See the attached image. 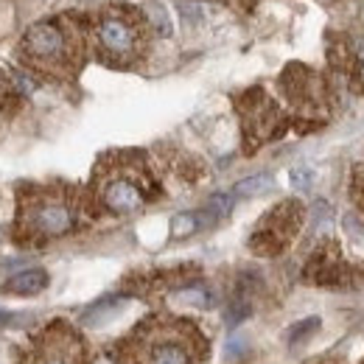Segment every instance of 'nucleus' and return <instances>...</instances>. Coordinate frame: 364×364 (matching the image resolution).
Masks as SVG:
<instances>
[{
  "label": "nucleus",
  "instance_id": "f257e3e1",
  "mask_svg": "<svg viewBox=\"0 0 364 364\" xmlns=\"http://www.w3.org/2000/svg\"><path fill=\"white\" fill-rule=\"evenodd\" d=\"M87 46V20L76 14H56L34 23L20 40V59L26 68L48 76H70L79 70Z\"/></svg>",
  "mask_w": 364,
  "mask_h": 364
},
{
  "label": "nucleus",
  "instance_id": "f03ea898",
  "mask_svg": "<svg viewBox=\"0 0 364 364\" xmlns=\"http://www.w3.org/2000/svg\"><path fill=\"white\" fill-rule=\"evenodd\" d=\"M157 193V182L151 177L143 154L124 151L109 154L95 166V196L104 210L115 216L137 213Z\"/></svg>",
  "mask_w": 364,
  "mask_h": 364
},
{
  "label": "nucleus",
  "instance_id": "7ed1b4c3",
  "mask_svg": "<svg viewBox=\"0 0 364 364\" xmlns=\"http://www.w3.org/2000/svg\"><path fill=\"white\" fill-rule=\"evenodd\" d=\"M205 342L193 325L149 319L124 342L121 364H196Z\"/></svg>",
  "mask_w": 364,
  "mask_h": 364
},
{
  "label": "nucleus",
  "instance_id": "20e7f679",
  "mask_svg": "<svg viewBox=\"0 0 364 364\" xmlns=\"http://www.w3.org/2000/svg\"><path fill=\"white\" fill-rule=\"evenodd\" d=\"M149 34H151V26L146 11L129 3L107 6L92 26L95 53L101 62L112 68H132L137 59H143Z\"/></svg>",
  "mask_w": 364,
  "mask_h": 364
},
{
  "label": "nucleus",
  "instance_id": "39448f33",
  "mask_svg": "<svg viewBox=\"0 0 364 364\" xmlns=\"http://www.w3.org/2000/svg\"><path fill=\"white\" fill-rule=\"evenodd\" d=\"M79 228V199L62 188H28L20 193L17 235L20 241H48Z\"/></svg>",
  "mask_w": 364,
  "mask_h": 364
},
{
  "label": "nucleus",
  "instance_id": "423d86ee",
  "mask_svg": "<svg viewBox=\"0 0 364 364\" xmlns=\"http://www.w3.org/2000/svg\"><path fill=\"white\" fill-rule=\"evenodd\" d=\"M300 219H303V208L297 202H280L277 208H272L267 213V219L258 225V230L252 232V241L250 247L258 252V255H277L300 228Z\"/></svg>",
  "mask_w": 364,
  "mask_h": 364
},
{
  "label": "nucleus",
  "instance_id": "0eeeda50",
  "mask_svg": "<svg viewBox=\"0 0 364 364\" xmlns=\"http://www.w3.org/2000/svg\"><path fill=\"white\" fill-rule=\"evenodd\" d=\"M31 364H85V348L68 325H48L31 350Z\"/></svg>",
  "mask_w": 364,
  "mask_h": 364
},
{
  "label": "nucleus",
  "instance_id": "6e6552de",
  "mask_svg": "<svg viewBox=\"0 0 364 364\" xmlns=\"http://www.w3.org/2000/svg\"><path fill=\"white\" fill-rule=\"evenodd\" d=\"M238 109L244 112V129L247 135L255 140H267V137H274V132L269 129L274 124V107L272 101L264 95L261 90H250L244 95V101H238Z\"/></svg>",
  "mask_w": 364,
  "mask_h": 364
},
{
  "label": "nucleus",
  "instance_id": "1a4fd4ad",
  "mask_svg": "<svg viewBox=\"0 0 364 364\" xmlns=\"http://www.w3.org/2000/svg\"><path fill=\"white\" fill-rule=\"evenodd\" d=\"M48 286V272L46 269H26V272L14 274L6 280L3 291L6 294H20V297H28V294H40Z\"/></svg>",
  "mask_w": 364,
  "mask_h": 364
},
{
  "label": "nucleus",
  "instance_id": "9d476101",
  "mask_svg": "<svg viewBox=\"0 0 364 364\" xmlns=\"http://www.w3.org/2000/svg\"><path fill=\"white\" fill-rule=\"evenodd\" d=\"M124 309V300L121 297H109V300H101V303H95L90 311L82 317L85 325H104L109 317H115L118 311Z\"/></svg>",
  "mask_w": 364,
  "mask_h": 364
},
{
  "label": "nucleus",
  "instance_id": "9b49d317",
  "mask_svg": "<svg viewBox=\"0 0 364 364\" xmlns=\"http://www.w3.org/2000/svg\"><path fill=\"white\" fill-rule=\"evenodd\" d=\"M272 185H274L272 174H255V177H247V180L235 182L232 196H258V193L269 191Z\"/></svg>",
  "mask_w": 364,
  "mask_h": 364
},
{
  "label": "nucleus",
  "instance_id": "f8f14e48",
  "mask_svg": "<svg viewBox=\"0 0 364 364\" xmlns=\"http://www.w3.org/2000/svg\"><path fill=\"white\" fill-rule=\"evenodd\" d=\"M174 297L182 300V303H188V306H199V309H208L213 303V294L208 289H202V286H185Z\"/></svg>",
  "mask_w": 364,
  "mask_h": 364
},
{
  "label": "nucleus",
  "instance_id": "ddd939ff",
  "mask_svg": "<svg viewBox=\"0 0 364 364\" xmlns=\"http://www.w3.org/2000/svg\"><path fill=\"white\" fill-rule=\"evenodd\" d=\"M199 228H202V219H199L196 213H180V216H174V222H171V235H174V238H185V235L196 232Z\"/></svg>",
  "mask_w": 364,
  "mask_h": 364
},
{
  "label": "nucleus",
  "instance_id": "4468645a",
  "mask_svg": "<svg viewBox=\"0 0 364 364\" xmlns=\"http://www.w3.org/2000/svg\"><path fill=\"white\" fill-rule=\"evenodd\" d=\"M232 202H235L232 193H213L210 202H208V213L213 219H225L230 210H232Z\"/></svg>",
  "mask_w": 364,
  "mask_h": 364
},
{
  "label": "nucleus",
  "instance_id": "2eb2a0df",
  "mask_svg": "<svg viewBox=\"0 0 364 364\" xmlns=\"http://www.w3.org/2000/svg\"><path fill=\"white\" fill-rule=\"evenodd\" d=\"M146 17H149V26H151V31H157V34H163V37H168L171 34V23H168V14L154 3V6H149V11H146Z\"/></svg>",
  "mask_w": 364,
  "mask_h": 364
},
{
  "label": "nucleus",
  "instance_id": "dca6fc26",
  "mask_svg": "<svg viewBox=\"0 0 364 364\" xmlns=\"http://www.w3.org/2000/svg\"><path fill=\"white\" fill-rule=\"evenodd\" d=\"M319 328V319L311 317V319H303V322H297L294 328H291V333H289V345H297L300 339H306V336H311L314 331Z\"/></svg>",
  "mask_w": 364,
  "mask_h": 364
},
{
  "label": "nucleus",
  "instance_id": "f3484780",
  "mask_svg": "<svg viewBox=\"0 0 364 364\" xmlns=\"http://www.w3.org/2000/svg\"><path fill=\"white\" fill-rule=\"evenodd\" d=\"M291 185H294L297 191H309V188L314 185V171H311V168H306V166L291 168Z\"/></svg>",
  "mask_w": 364,
  "mask_h": 364
},
{
  "label": "nucleus",
  "instance_id": "a211bd4d",
  "mask_svg": "<svg viewBox=\"0 0 364 364\" xmlns=\"http://www.w3.org/2000/svg\"><path fill=\"white\" fill-rule=\"evenodd\" d=\"M350 191H353V196H356V202H359V208L364 210V163L356 168V174H353V182H350Z\"/></svg>",
  "mask_w": 364,
  "mask_h": 364
},
{
  "label": "nucleus",
  "instance_id": "6ab92c4d",
  "mask_svg": "<svg viewBox=\"0 0 364 364\" xmlns=\"http://www.w3.org/2000/svg\"><path fill=\"white\" fill-rule=\"evenodd\" d=\"M9 319H11V317H9V311H0V325H6Z\"/></svg>",
  "mask_w": 364,
  "mask_h": 364
}]
</instances>
